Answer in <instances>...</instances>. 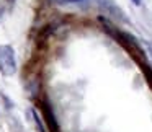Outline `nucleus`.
Returning a JSON list of instances; mask_svg holds the SVG:
<instances>
[{"label":"nucleus","mask_w":152,"mask_h":132,"mask_svg":"<svg viewBox=\"0 0 152 132\" xmlns=\"http://www.w3.org/2000/svg\"><path fill=\"white\" fill-rule=\"evenodd\" d=\"M0 72L10 77L17 72V59L15 51L10 46H0Z\"/></svg>","instance_id":"nucleus-1"},{"label":"nucleus","mask_w":152,"mask_h":132,"mask_svg":"<svg viewBox=\"0 0 152 132\" xmlns=\"http://www.w3.org/2000/svg\"><path fill=\"white\" fill-rule=\"evenodd\" d=\"M56 4H72V2H79V0H54Z\"/></svg>","instance_id":"nucleus-2"},{"label":"nucleus","mask_w":152,"mask_h":132,"mask_svg":"<svg viewBox=\"0 0 152 132\" xmlns=\"http://www.w3.org/2000/svg\"><path fill=\"white\" fill-rule=\"evenodd\" d=\"M44 111H46L48 114H49V109H48V104H44ZM49 122H51V124H54V117H51V116H49Z\"/></svg>","instance_id":"nucleus-3"},{"label":"nucleus","mask_w":152,"mask_h":132,"mask_svg":"<svg viewBox=\"0 0 152 132\" xmlns=\"http://www.w3.org/2000/svg\"><path fill=\"white\" fill-rule=\"evenodd\" d=\"M132 2H134L136 5H141V0H132Z\"/></svg>","instance_id":"nucleus-4"}]
</instances>
